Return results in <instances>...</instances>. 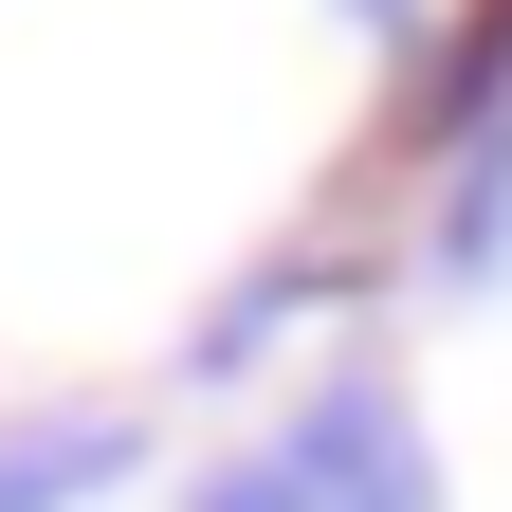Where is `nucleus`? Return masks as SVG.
Masks as SVG:
<instances>
[{"label": "nucleus", "instance_id": "2", "mask_svg": "<svg viewBox=\"0 0 512 512\" xmlns=\"http://www.w3.org/2000/svg\"><path fill=\"white\" fill-rule=\"evenodd\" d=\"M439 147H458L439 165V293H494L512 275V110H458Z\"/></svg>", "mask_w": 512, "mask_h": 512}, {"label": "nucleus", "instance_id": "5", "mask_svg": "<svg viewBox=\"0 0 512 512\" xmlns=\"http://www.w3.org/2000/svg\"><path fill=\"white\" fill-rule=\"evenodd\" d=\"M348 19H366V37H421V0H348Z\"/></svg>", "mask_w": 512, "mask_h": 512}, {"label": "nucleus", "instance_id": "3", "mask_svg": "<svg viewBox=\"0 0 512 512\" xmlns=\"http://www.w3.org/2000/svg\"><path fill=\"white\" fill-rule=\"evenodd\" d=\"M128 458H147L128 421H37V439H0V512H92L128 494Z\"/></svg>", "mask_w": 512, "mask_h": 512}, {"label": "nucleus", "instance_id": "4", "mask_svg": "<svg viewBox=\"0 0 512 512\" xmlns=\"http://www.w3.org/2000/svg\"><path fill=\"white\" fill-rule=\"evenodd\" d=\"M311 293H330V275H311V256H275V275H256V293L220 311V330H202V366H256V348H275V330H293Z\"/></svg>", "mask_w": 512, "mask_h": 512}, {"label": "nucleus", "instance_id": "1", "mask_svg": "<svg viewBox=\"0 0 512 512\" xmlns=\"http://www.w3.org/2000/svg\"><path fill=\"white\" fill-rule=\"evenodd\" d=\"M275 476H293V512H439V458H421L403 384H330V403L275 439Z\"/></svg>", "mask_w": 512, "mask_h": 512}]
</instances>
